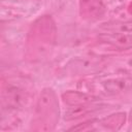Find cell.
Returning a JSON list of instances; mask_svg holds the SVG:
<instances>
[{
    "mask_svg": "<svg viewBox=\"0 0 132 132\" xmlns=\"http://www.w3.org/2000/svg\"><path fill=\"white\" fill-rule=\"evenodd\" d=\"M59 102L55 91L45 88L40 93L36 105L35 125L38 130H54L59 121Z\"/></svg>",
    "mask_w": 132,
    "mask_h": 132,
    "instance_id": "6da1fadb",
    "label": "cell"
},
{
    "mask_svg": "<svg viewBox=\"0 0 132 132\" xmlns=\"http://www.w3.org/2000/svg\"><path fill=\"white\" fill-rule=\"evenodd\" d=\"M103 64V59L90 55L82 57H75L66 64V70L73 75H84L97 72Z\"/></svg>",
    "mask_w": 132,
    "mask_h": 132,
    "instance_id": "7a4b0ae2",
    "label": "cell"
},
{
    "mask_svg": "<svg viewBox=\"0 0 132 132\" xmlns=\"http://www.w3.org/2000/svg\"><path fill=\"white\" fill-rule=\"evenodd\" d=\"M101 86L105 93L108 95L126 94L132 91V77L128 75L109 77L103 80Z\"/></svg>",
    "mask_w": 132,
    "mask_h": 132,
    "instance_id": "3957f363",
    "label": "cell"
},
{
    "mask_svg": "<svg viewBox=\"0 0 132 132\" xmlns=\"http://www.w3.org/2000/svg\"><path fill=\"white\" fill-rule=\"evenodd\" d=\"M3 105L9 109L22 107L27 100V93L24 89L14 85H7L3 91Z\"/></svg>",
    "mask_w": 132,
    "mask_h": 132,
    "instance_id": "277c9868",
    "label": "cell"
},
{
    "mask_svg": "<svg viewBox=\"0 0 132 132\" xmlns=\"http://www.w3.org/2000/svg\"><path fill=\"white\" fill-rule=\"evenodd\" d=\"M79 8L81 18L91 21L100 19L105 11L103 0H79Z\"/></svg>",
    "mask_w": 132,
    "mask_h": 132,
    "instance_id": "5b68a950",
    "label": "cell"
},
{
    "mask_svg": "<svg viewBox=\"0 0 132 132\" xmlns=\"http://www.w3.org/2000/svg\"><path fill=\"white\" fill-rule=\"evenodd\" d=\"M98 39L102 42L108 43L114 47L126 50L132 46V36L127 33H119V32H103L99 34Z\"/></svg>",
    "mask_w": 132,
    "mask_h": 132,
    "instance_id": "8992f818",
    "label": "cell"
},
{
    "mask_svg": "<svg viewBox=\"0 0 132 132\" xmlns=\"http://www.w3.org/2000/svg\"><path fill=\"white\" fill-rule=\"evenodd\" d=\"M95 102L77 105V106H71V108L68 109L67 112L65 113V120H67V121L74 120V119H77L80 117H85L89 113H94V112L99 111L106 107L105 104H97Z\"/></svg>",
    "mask_w": 132,
    "mask_h": 132,
    "instance_id": "52a82bcc",
    "label": "cell"
},
{
    "mask_svg": "<svg viewBox=\"0 0 132 132\" xmlns=\"http://www.w3.org/2000/svg\"><path fill=\"white\" fill-rule=\"evenodd\" d=\"M63 100L69 106H77V105L95 102L97 98L94 96L88 95L86 93L76 92V91H68L63 94Z\"/></svg>",
    "mask_w": 132,
    "mask_h": 132,
    "instance_id": "ba28073f",
    "label": "cell"
},
{
    "mask_svg": "<svg viewBox=\"0 0 132 132\" xmlns=\"http://www.w3.org/2000/svg\"><path fill=\"white\" fill-rule=\"evenodd\" d=\"M100 29L104 32H119V33H129L132 32V21L125 22H109L103 24Z\"/></svg>",
    "mask_w": 132,
    "mask_h": 132,
    "instance_id": "9c48e42d",
    "label": "cell"
},
{
    "mask_svg": "<svg viewBox=\"0 0 132 132\" xmlns=\"http://www.w3.org/2000/svg\"><path fill=\"white\" fill-rule=\"evenodd\" d=\"M125 113L121 112V113H114V114H111L107 118H104L100 121H98L99 124H101L103 127L107 128V129H112V130H117L119 129L124 121H125Z\"/></svg>",
    "mask_w": 132,
    "mask_h": 132,
    "instance_id": "30bf717a",
    "label": "cell"
},
{
    "mask_svg": "<svg viewBox=\"0 0 132 132\" xmlns=\"http://www.w3.org/2000/svg\"><path fill=\"white\" fill-rule=\"evenodd\" d=\"M131 121H132V110H131Z\"/></svg>",
    "mask_w": 132,
    "mask_h": 132,
    "instance_id": "8fae6325",
    "label": "cell"
}]
</instances>
